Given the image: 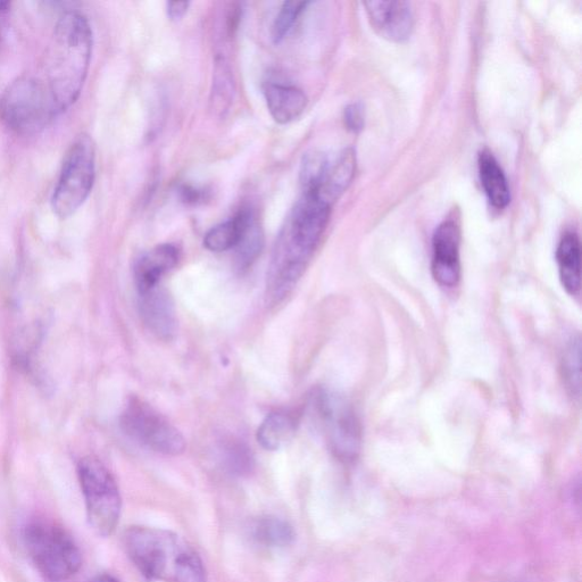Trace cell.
Segmentation results:
<instances>
[{"label":"cell","mask_w":582,"mask_h":582,"mask_svg":"<svg viewBox=\"0 0 582 582\" xmlns=\"http://www.w3.org/2000/svg\"><path fill=\"white\" fill-rule=\"evenodd\" d=\"M264 96L272 119L288 124L301 116L307 106V96L301 88L280 82H268Z\"/></svg>","instance_id":"cell-14"},{"label":"cell","mask_w":582,"mask_h":582,"mask_svg":"<svg viewBox=\"0 0 582 582\" xmlns=\"http://www.w3.org/2000/svg\"><path fill=\"white\" fill-rule=\"evenodd\" d=\"M563 373L565 382L573 395L580 393V342L571 340L563 356Z\"/></svg>","instance_id":"cell-26"},{"label":"cell","mask_w":582,"mask_h":582,"mask_svg":"<svg viewBox=\"0 0 582 582\" xmlns=\"http://www.w3.org/2000/svg\"><path fill=\"white\" fill-rule=\"evenodd\" d=\"M364 6L372 28L381 38L403 43L412 35L414 14L410 3L371 0L365 2Z\"/></svg>","instance_id":"cell-11"},{"label":"cell","mask_w":582,"mask_h":582,"mask_svg":"<svg viewBox=\"0 0 582 582\" xmlns=\"http://www.w3.org/2000/svg\"><path fill=\"white\" fill-rule=\"evenodd\" d=\"M221 456L226 468L236 476H246L254 468L252 450L236 438H227L221 445Z\"/></svg>","instance_id":"cell-24"},{"label":"cell","mask_w":582,"mask_h":582,"mask_svg":"<svg viewBox=\"0 0 582 582\" xmlns=\"http://www.w3.org/2000/svg\"><path fill=\"white\" fill-rule=\"evenodd\" d=\"M10 5L11 4L8 2H0V13L6 11L8 6H10Z\"/></svg>","instance_id":"cell-32"},{"label":"cell","mask_w":582,"mask_h":582,"mask_svg":"<svg viewBox=\"0 0 582 582\" xmlns=\"http://www.w3.org/2000/svg\"><path fill=\"white\" fill-rule=\"evenodd\" d=\"M189 2H169L166 3V13L172 22H179L185 18L189 10Z\"/></svg>","instance_id":"cell-30"},{"label":"cell","mask_w":582,"mask_h":582,"mask_svg":"<svg viewBox=\"0 0 582 582\" xmlns=\"http://www.w3.org/2000/svg\"><path fill=\"white\" fill-rule=\"evenodd\" d=\"M94 37L88 19L77 11L58 20L43 63L44 81L58 113L78 101L93 55Z\"/></svg>","instance_id":"cell-2"},{"label":"cell","mask_w":582,"mask_h":582,"mask_svg":"<svg viewBox=\"0 0 582 582\" xmlns=\"http://www.w3.org/2000/svg\"><path fill=\"white\" fill-rule=\"evenodd\" d=\"M345 126L349 131L359 133L364 128L365 114L364 107L360 103H353L345 108Z\"/></svg>","instance_id":"cell-27"},{"label":"cell","mask_w":582,"mask_h":582,"mask_svg":"<svg viewBox=\"0 0 582 582\" xmlns=\"http://www.w3.org/2000/svg\"><path fill=\"white\" fill-rule=\"evenodd\" d=\"M328 155L320 151H310L304 154L299 170V181L303 194H318L329 169Z\"/></svg>","instance_id":"cell-23"},{"label":"cell","mask_w":582,"mask_h":582,"mask_svg":"<svg viewBox=\"0 0 582 582\" xmlns=\"http://www.w3.org/2000/svg\"><path fill=\"white\" fill-rule=\"evenodd\" d=\"M556 261L562 285L570 295H577L581 287V249L576 234H565L556 251Z\"/></svg>","instance_id":"cell-18"},{"label":"cell","mask_w":582,"mask_h":582,"mask_svg":"<svg viewBox=\"0 0 582 582\" xmlns=\"http://www.w3.org/2000/svg\"><path fill=\"white\" fill-rule=\"evenodd\" d=\"M78 477L90 528L98 536L110 537L118 528L122 513L118 484L105 464L94 456L80 460Z\"/></svg>","instance_id":"cell-6"},{"label":"cell","mask_w":582,"mask_h":582,"mask_svg":"<svg viewBox=\"0 0 582 582\" xmlns=\"http://www.w3.org/2000/svg\"><path fill=\"white\" fill-rule=\"evenodd\" d=\"M296 431V420L285 412L271 413L257 431V440L265 450L278 451L285 446Z\"/></svg>","instance_id":"cell-20"},{"label":"cell","mask_w":582,"mask_h":582,"mask_svg":"<svg viewBox=\"0 0 582 582\" xmlns=\"http://www.w3.org/2000/svg\"><path fill=\"white\" fill-rule=\"evenodd\" d=\"M121 428L136 443L156 453L177 456L186 450L181 432L138 397L129 399L121 415Z\"/></svg>","instance_id":"cell-9"},{"label":"cell","mask_w":582,"mask_h":582,"mask_svg":"<svg viewBox=\"0 0 582 582\" xmlns=\"http://www.w3.org/2000/svg\"><path fill=\"white\" fill-rule=\"evenodd\" d=\"M241 15L243 7L240 4H232L227 15V33L230 38L234 37L239 29Z\"/></svg>","instance_id":"cell-29"},{"label":"cell","mask_w":582,"mask_h":582,"mask_svg":"<svg viewBox=\"0 0 582 582\" xmlns=\"http://www.w3.org/2000/svg\"><path fill=\"white\" fill-rule=\"evenodd\" d=\"M96 178V147L93 138L82 133L66 152L52 206L61 219H68L87 201Z\"/></svg>","instance_id":"cell-7"},{"label":"cell","mask_w":582,"mask_h":582,"mask_svg":"<svg viewBox=\"0 0 582 582\" xmlns=\"http://www.w3.org/2000/svg\"><path fill=\"white\" fill-rule=\"evenodd\" d=\"M356 171V155L352 148H347L330 162L326 178L318 191V196L332 206L352 184Z\"/></svg>","instance_id":"cell-15"},{"label":"cell","mask_w":582,"mask_h":582,"mask_svg":"<svg viewBox=\"0 0 582 582\" xmlns=\"http://www.w3.org/2000/svg\"><path fill=\"white\" fill-rule=\"evenodd\" d=\"M122 542L132 564L149 581L207 582L201 556L172 531L130 527Z\"/></svg>","instance_id":"cell-3"},{"label":"cell","mask_w":582,"mask_h":582,"mask_svg":"<svg viewBox=\"0 0 582 582\" xmlns=\"http://www.w3.org/2000/svg\"><path fill=\"white\" fill-rule=\"evenodd\" d=\"M93 582H120V581L112 576L104 575L96 578Z\"/></svg>","instance_id":"cell-31"},{"label":"cell","mask_w":582,"mask_h":582,"mask_svg":"<svg viewBox=\"0 0 582 582\" xmlns=\"http://www.w3.org/2000/svg\"><path fill=\"white\" fill-rule=\"evenodd\" d=\"M179 195L181 201L187 205H198L204 202L206 199V193L203 190H199L193 186L182 185L179 188Z\"/></svg>","instance_id":"cell-28"},{"label":"cell","mask_w":582,"mask_h":582,"mask_svg":"<svg viewBox=\"0 0 582 582\" xmlns=\"http://www.w3.org/2000/svg\"><path fill=\"white\" fill-rule=\"evenodd\" d=\"M331 205L318 195L303 194L282 226L266 281V298L282 301L302 278L328 226Z\"/></svg>","instance_id":"cell-1"},{"label":"cell","mask_w":582,"mask_h":582,"mask_svg":"<svg viewBox=\"0 0 582 582\" xmlns=\"http://www.w3.org/2000/svg\"><path fill=\"white\" fill-rule=\"evenodd\" d=\"M311 405L332 454L344 463L354 462L361 452L362 428L353 406L327 389L317 390Z\"/></svg>","instance_id":"cell-8"},{"label":"cell","mask_w":582,"mask_h":582,"mask_svg":"<svg viewBox=\"0 0 582 582\" xmlns=\"http://www.w3.org/2000/svg\"><path fill=\"white\" fill-rule=\"evenodd\" d=\"M141 319L153 335L164 340L176 335L178 320L171 296L163 287L157 286L139 294Z\"/></svg>","instance_id":"cell-12"},{"label":"cell","mask_w":582,"mask_h":582,"mask_svg":"<svg viewBox=\"0 0 582 582\" xmlns=\"http://www.w3.org/2000/svg\"><path fill=\"white\" fill-rule=\"evenodd\" d=\"M24 545L36 569L46 580L61 582L77 575L82 565L79 547L63 528L33 522L24 531Z\"/></svg>","instance_id":"cell-5"},{"label":"cell","mask_w":582,"mask_h":582,"mask_svg":"<svg viewBox=\"0 0 582 582\" xmlns=\"http://www.w3.org/2000/svg\"><path fill=\"white\" fill-rule=\"evenodd\" d=\"M310 4V2H298V0H289V2L282 4L272 26L271 36L274 44L278 45L285 40L288 33L294 28L299 16Z\"/></svg>","instance_id":"cell-25"},{"label":"cell","mask_w":582,"mask_h":582,"mask_svg":"<svg viewBox=\"0 0 582 582\" xmlns=\"http://www.w3.org/2000/svg\"><path fill=\"white\" fill-rule=\"evenodd\" d=\"M58 113L43 80L23 76L0 96V120L20 136H33L49 126Z\"/></svg>","instance_id":"cell-4"},{"label":"cell","mask_w":582,"mask_h":582,"mask_svg":"<svg viewBox=\"0 0 582 582\" xmlns=\"http://www.w3.org/2000/svg\"><path fill=\"white\" fill-rule=\"evenodd\" d=\"M179 262V249L172 244H162L148 251L135 265L138 294L160 286L161 279Z\"/></svg>","instance_id":"cell-13"},{"label":"cell","mask_w":582,"mask_h":582,"mask_svg":"<svg viewBox=\"0 0 582 582\" xmlns=\"http://www.w3.org/2000/svg\"><path fill=\"white\" fill-rule=\"evenodd\" d=\"M235 95L236 80L230 63L223 56H216L210 101L212 111L220 118L226 116L234 103Z\"/></svg>","instance_id":"cell-19"},{"label":"cell","mask_w":582,"mask_h":582,"mask_svg":"<svg viewBox=\"0 0 582 582\" xmlns=\"http://www.w3.org/2000/svg\"><path fill=\"white\" fill-rule=\"evenodd\" d=\"M264 247V234L259 219L256 215L249 220L247 227L235 248V260L237 269L245 271L251 268L254 262L259 259Z\"/></svg>","instance_id":"cell-22"},{"label":"cell","mask_w":582,"mask_h":582,"mask_svg":"<svg viewBox=\"0 0 582 582\" xmlns=\"http://www.w3.org/2000/svg\"><path fill=\"white\" fill-rule=\"evenodd\" d=\"M478 163L481 185L488 201L498 210L505 209L511 202V193L500 164L489 151L480 153Z\"/></svg>","instance_id":"cell-16"},{"label":"cell","mask_w":582,"mask_h":582,"mask_svg":"<svg viewBox=\"0 0 582 582\" xmlns=\"http://www.w3.org/2000/svg\"><path fill=\"white\" fill-rule=\"evenodd\" d=\"M461 229L457 220L447 219L432 239V276L439 286L454 288L461 278Z\"/></svg>","instance_id":"cell-10"},{"label":"cell","mask_w":582,"mask_h":582,"mask_svg":"<svg viewBox=\"0 0 582 582\" xmlns=\"http://www.w3.org/2000/svg\"><path fill=\"white\" fill-rule=\"evenodd\" d=\"M254 214L251 207H241L234 218L218 224L207 232L204 237V246L214 253L235 249Z\"/></svg>","instance_id":"cell-17"},{"label":"cell","mask_w":582,"mask_h":582,"mask_svg":"<svg viewBox=\"0 0 582 582\" xmlns=\"http://www.w3.org/2000/svg\"><path fill=\"white\" fill-rule=\"evenodd\" d=\"M252 536L264 547L285 548L295 542L296 532L288 521L266 515L254 522Z\"/></svg>","instance_id":"cell-21"}]
</instances>
